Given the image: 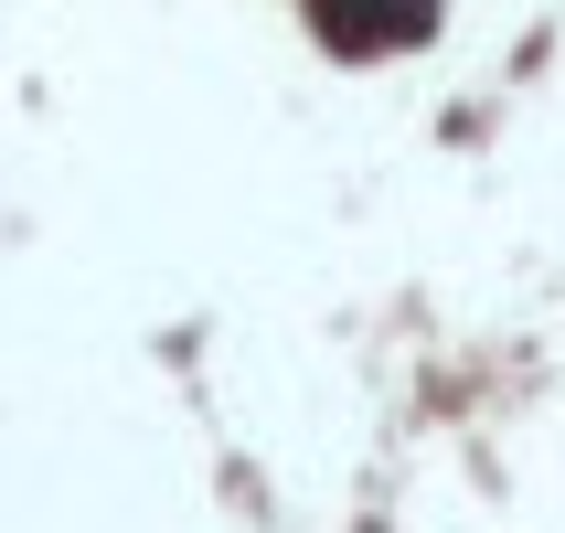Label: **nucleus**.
I'll use <instances>...</instances> for the list:
<instances>
[{
    "label": "nucleus",
    "instance_id": "1",
    "mask_svg": "<svg viewBox=\"0 0 565 533\" xmlns=\"http://www.w3.org/2000/svg\"><path fill=\"white\" fill-rule=\"evenodd\" d=\"M320 32L342 43V54H374V43H416V32L438 22V0H310Z\"/></svg>",
    "mask_w": 565,
    "mask_h": 533
}]
</instances>
